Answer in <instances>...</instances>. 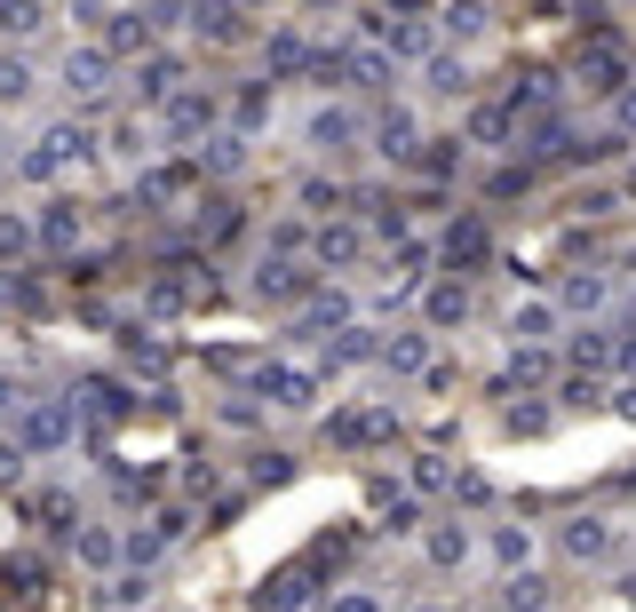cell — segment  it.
<instances>
[{"mask_svg": "<svg viewBox=\"0 0 636 612\" xmlns=\"http://www.w3.org/2000/svg\"><path fill=\"white\" fill-rule=\"evenodd\" d=\"M88 159H96V135H88L80 120H56L41 144L16 159V176H24V183H48V176H64V167H88Z\"/></svg>", "mask_w": 636, "mask_h": 612, "instance_id": "6da1fadb", "label": "cell"}, {"mask_svg": "<svg viewBox=\"0 0 636 612\" xmlns=\"http://www.w3.org/2000/svg\"><path fill=\"white\" fill-rule=\"evenodd\" d=\"M255 398L287 405V414H311L319 405V374L311 366H255Z\"/></svg>", "mask_w": 636, "mask_h": 612, "instance_id": "7a4b0ae2", "label": "cell"}, {"mask_svg": "<svg viewBox=\"0 0 636 612\" xmlns=\"http://www.w3.org/2000/svg\"><path fill=\"white\" fill-rule=\"evenodd\" d=\"M311 597H319V557H311V565H279L271 581L255 589V604H263V612H303Z\"/></svg>", "mask_w": 636, "mask_h": 612, "instance_id": "3957f363", "label": "cell"}, {"mask_svg": "<svg viewBox=\"0 0 636 612\" xmlns=\"http://www.w3.org/2000/svg\"><path fill=\"white\" fill-rule=\"evenodd\" d=\"M191 32L199 41H215V48H231V41H247V24H239V0H191Z\"/></svg>", "mask_w": 636, "mask_h": 612, "instance_id": "277c9868", "label": "cell"}, {"mask_svg": "<svg viewBox=\"0 0 636 612\" xmlns=\"http://www.w3.org/2000/svg\"><path fill=\"white\" fill-rule=\"evenodd\" d=\"M64 437H72V405H32V414L16 422L24 454H48V446H64Z\"/></svg>", "mask_w": 636, "mask_h": 612, "instance_id": "5b68a950", "label": "cell"}, {"mask_svg": "<svg viewBox=\"0 0 636 612\" xmlns=\"http://www.w3.org/2000/svg\"><path fill=\"white\" fill-rule=\"evenodd\" d=\"M64 88H72L80 104H96V96L112 88V56L104 48H72V56H64Z\"/></svg>", "mask_w": 636, "mask_h": 612, "instance_id": "8992f818", "label": "cell"}, {"mask_svg": "<svg viewBox=\"0 0 636 612\" xmlns=\"http://www.w3.org/2000/svg\"><path fill=\"white\" fill-rule=\"evenodd\" d=\"M159 112H167V135H208L215 127V96L208 88H176Z\"/></svg>", "mask_w": 636, "mask_h": 612, "instance_id": "52a82bcc", "label": "cell"}, {"mask_svg": "<svg viewBox=\"0 0 636 612\" xmlns=\"http://www.w3.org/2000/svg\"><path fill=\"white\" fill-rule=\"evenodd\" d=\"M390 430H398V414H390V405H366V414H343V422H326V437H334V446H382Z\"/></svg>", "mask_w": 636, "mask_h": 612, "instance_id": "ba28073f", "label": "cell"}, {"mask_svg": "<svg viewBox=\"0 0 636 612\" xmlns=\"http://www.w3.org/2000/svg\"><path fill=\"white\" fill-rule=\"evenodd\" d=\"M255 294H263V302H303V294H311V270H294V263H271V255H263Z\"/></svg>", "mask_w": 636, "mask_h": 612, "instance_id": "9c48e42d", "label": "cell"}, {"mask_svg": "<svg viewBox=\"0 0 636 612\" xmlns=\"http://www.w3.org/2000/svg\"><path fill=\"white\" fill-rule=\"evenodd\" d=\"M176 88H183V56H152L144 73H136V104H152V112H159Z\"/></svg>", "mask_w": 636, "mask_h": 612, "instance_id": "30bf717a", "label": "cell"}, {"mask_svg": "<svg viewBox=\"0 0 636 612\" xmlns=\"http://www.w3.org/2000/svg\"><path fill=\"white\" fill-rule=\"evenodd\" d=\"M152 32H159V24H152L144 9L112 16V24H104V56H144V48H152Z\"/></svg>", "mask_w": 636, "mask_h": 612, "instance_id": "8fae6325", "label": "cell"}, {"mask_svg": "<svg viewBox=\"0 0 636 612\" xmlns=\"http://www.w3.org/2000/svg\"><path fill=\"white\" fill-rule=\"evenodd\" d=\"M375 144H382V159H414L422 152V120L414 112H382L375 120Z\"/></svg>", "mask_w": 636, "mask_h": 612, "instance_id": "7c38bea8", "label": "cell"}, {"mask_svg": "<svg viewBox=\"0 0 636 612\" xmlns=\"http://www.w3.org/2000/svg\"><path fill=\"white\" fill-rule=\"evenodd\" d=\"M565 557H613V525L605 518H573V525H565Z\"/></svg>", "mask_w": 636, "mask_h": 612, "instance_id": "4fadbf2b", "label": "cell"}, {"mask_svg": "<svg viewBox=\"0 0 636 612\" xmlns=\"http://www.w3.org/2000/svg\"><path fill=\"white\" fill-rule=\"evenodd\" d=\"M375 358L390 374H422L429 366V334H390V343H375Z\"/></svg>", "mask_w": 636, "mask_h": 612, "instance_id": "5bb4252c", "label": "cell"}, {"mask_svg": "<svg viewBox=\"0 0 636 612\" xmlns=\"http://www.w3.org/2000/svg\"><path fill=\"white\" fill-rule=\"evenodd\" d=\"M438 24L454 32V41H478V32L493 24V9L486 0H438Z\"/></svg>", "mask_w": 636, "mask_h": 612, "instance_id": "9a60e30c", "label": "cell"}, {"mask_svg": "<svg viewBox=\"0 0 636 612\" xmlns=\"http://www.w3.org/2000/svg\"><path fill=\"white\" fill-rule=\"evenodd\" d=\"M375 41H382L390 56H429V32H422L414 16H382V24H375Z\"/></svg>", "mask_w": 636, "mask_h": 612, "instance_id": "2e32d148", "label": "cell"}, {"mask_svg": "<svg viewBox=\"0 0 636 612\" xmlns=\"http://www.w3.org/2000/svg\"><path fill=\"white\" fill-rule=\"evenodd\" d=\"M343 80L350 88H390V56L382 48H343Z\"/></svg>", "mask_w": 636, "mask_h": 612, "instance_id": "e0dca14e", "label": "cell"}, {"mask_svg": "<svg viewBox=\"0 0 636 612\" xmlns=\"http://www.w3.org/2000/svg\"><path fill=\"white\" fill-rule=\"evenodd\" d=\"M493 255V240H486V223H454V240H446V263L454 270H478Z\"/></svg>", "mask_w": 636, "mask_h": 612, "instance_id": "ac0fdd59", "label": "cell"}, {"mask_svg": "<svg viewBox=\"0 0 636 612\" xmlns=\"http://www.w3.org/2000/svg\"><path fill=\"white\" fill-rule=\"evenodd\" d=\"M422 311H429V326H461V319H470V287H461V279L429 287V302H422Z\"/></svg>", "mask_w": 636, "mask_h": 612, "instance_id": "d6986e66", "label": "cell"}, {"mask_svg": "<svg viewBox=\"0 0 636 612\" xmlns=\"http://www.w3.org/2000/svg\"><path fill=\"white\" fill-rule=\"evenodd\" d=\"M358 358H375V326H350L343 319V334L326 343V366H358Z\"/></svg>", "mask_w": 636, "mask_h": 612, "instance_id": "ffe728a7", "label": "cell"}, {"mask_svg": "<svg viewBox=\"0 0 636 612\" xmlns=\"http://www.w3.org/2000/svg\"><path fill=\"white\" fill-rule=\"evenodd\" d=\"M581 88H589V96H621V88H628V80H621V56L596 48V56L581 64Z\"/></svg>", "mask_w": 636, "mask_h": 612, "instance_id": "44dd1931", "label": "cell"}, {"mask_svg": "<svg viewBox=\"0 0 636 612\" xmlns=\"http://www.w3.org/2000/svg\"><path fill=\"white\" fill-rule=\"evenodd\" d=\"M41 240H48V247H72V240H80V208H72V199H56V208L41 215Z\"/></svg>", "mask_w": 636, "mask_h": 612, "instance_id": "7402d4cb", "label": "cell"}, {"mask_svg": "<svg viewBox=\"0 0 636 612\" xmlns=\"http://www.w3.org/2000/svg\"><path fill=\"white\" fill-rule=\"evenodd\" d=\"M303 64H311V41H303V32H279V41H271V73H279V80H294Z\"/></svg>", "mask_w": 636, "mask_h": 612, "instance_id": "603a6c76", "label": "cell"}, {"mask_svg": "<svg viewBox=\"0 0 636 612\" xmlns=\"http://www.w3.org/2000/svg\"><path fill=\"white\" fill-rule=\"evenodd\" d=\"M350 135H358V120H350V112H319V120H311V144H319V152H343Z\"/></svg>", "mask_w": 636, "mask_h": 612, "instance_id": "cb8c5ba5", "label": "cell"}, {"mask_svg": "<svg viewBox=\"0 0 636 612\" xmlns=\"http://www.w3.org/2000/svg\"><path fill=\"white\" fill-rule=\"evenodd\" d=\"M358 255H366L358 231H343V223H326V231H319V263H358Z\"/></svg>", "mask_w": 636, "mask_h": 612, "instance_id": "d4e9b609", "label": "cell"}, {"mask_svg": "<svg viewBox=\"0 0 636 612\" xmlns=\"http://www.w3.org/2000/svg\"><path fill=\"white\" fill-rule=\"evenodd\" d=\"M343 319H350L343 294H311V311H303V326H294V334H326V326H343Z\"/></svg>", "mask_w": 636, "mask_h": 612, "instance_id": "484cf974", "label": "cell"}, {"mask_svg": "<svg viewBox=\"0 0 636 612\" xmlns=\"http://www.w3.org/2000/svg\"><path fill=\"white\" fill-rule=\"evenodd\" d=\"M239 231V208L231 199H199V240H231Z\"/></svg>", "mask_w": 636, "mask_h": 612, "instance_id": "4316f807", "label": "cell"}, {"mask_svg": "<svg viewBox=\"0 0 636 612\" xmlns=\"http://www.w3.org/2000/svg\"><path fill=\"white\" fill-rule=\"evenodd\" d=\"M510 120H517L510 104H478V112H470V144H501V135H510Z\"/></svg>", "mask_w": 636, "mask_h": 612, "instance_id": "83f0119b", "label": "cell"}, {"mask_svg": "<svg viewBox=\"0 0 636 612\" xmlns=\"http://www.w3.org/2000/svg\"><path fill=\"white\" fill-rule=\"evenodd\" d=\"M208 167H215V176H231V167H247V135H239V127H223L215 144H208Z\"/></svg>", "mask_w": 636, "mask_h": 612, "instance_id": "f1b7e54d", "label": "cell"}, {"mask_svg": "<svg viewBox=\"0 0 636 612\" xmlns=\"http://www.w3.org/2000/svg\"><path fill=\"white\" fill-rule=\"evenodd\" d=\"M565 311H605V279H596V270L565 279Z\"/></svg>", "mask_w": 636, "mask_h": 612, "instance_id": "f546056e", "label": "cell"}, {"mask_svg": "<svg viewBox=\"0 0 636 612\" xmlns=\"http://www.w3.org/2000/svg\"><path fill=\"white\" fill-rule=\"evenodd\" d=\"M41 24H48L41 0H0V32H41Z\"/></svg>", "mask_w": 636, "mask_h": 612, "instance_id": "4dcf8cb0", "label": "cell"}, {"mask_svg": "<svg viewBox=\"0 0 636 612\" xmlns=\"http://www.w3.org/2000/svg\"><path fill=\"white\" fill-rule=\"evenodd\" d=\"M429 88H438V96H461V88H470V64H461V56H429Z\"/></svg>", "mask_w": 636, "mask_h": 612, "instance_id": "1f68e13d", "label": "cell"}, {"mask_svg": "<svg viewBox=\"0 0 636 612\" xmlns=\"http://www.w3.org/2000/svg\"><path fill=\"white\" fill-rule=\"evenodd\" d=\"M32 96V73H24V56H0V104H24Z\"/></svg>", "mask_w": 636, "mask_h": 612, "instance_id": "d6a6232c", "label": "cell"}, {"mask_svg": "<svg viewBox=\"0 0 636 612\" xmlns=\"http://www.w3.org/2000/svg\"><path fill=\"white\" fill-rule=\"evenodd\" d=\"M542 104H549V73H525L510 88V112H542Z\"/></svg>", "mask_w": 636, "mask_h": 612, "instance_id": "836d02e7", "label": "cell"}, {"mask_svg": "<svg viewBox=\"0 0 636 612\" xmlns=\"http://www.w3.org/2000/svg\"><path fill=\"white\" fill-rule=\"evenodd\" d=\"M144 597H152V572H144V565H136V572H120V581L104 589V604H144Z\"/></svg>", "mask_w": 636, "mask_h": 612, "instance_id": "e575fe53", "label": "cell"}, {"mask_svg": "<svg viewBox=\"0 0 636 612\" xmlns=\"http://www.w3.org/2000/svg\"><path fill=\"white\" fill-rule=\"evenodd\" d=\"M461 557H470V533H429V565H461Z\"/></svg>", "mask_w": 636, "mask_h": 612, "instance_id": "d590c367", "label": "cell"}, {"mask_svg": "<svg viewBox=\"0 0 636 612\" xmlns=\"http://www.w3.org/2000/svg\"><path fill=\"white\" fill-rule=\"evenodd\" d=\"M88 405H96V414H127L136 398H127L120 382H104V374H96V382H88Z\"/></svg>", "mask_w": 636, "mask_h": 612, "instance_id": "8d00e7d4", "label": "cell"}, {"mask_svg": "<svg viewBox=\"0 0 636 612\" xmlns=\"http://www.w3.org/2000/svg\"><path fill=\"white\" fill-rule=\"evenodd\" d=\"M493 557H501V565H525V557H533V533L501 525V533H493Z\"/></svg>", "mask_w": 636, "mask_h": 612, "instance_id": "74e56055", "label": "cell"}, {"mask_svg": "<svg viewBox=\"0 0 636 612\" xmlns=\"http://www.w3.org/2000/svg\"><path fill=\"white\" fill-rule=\"evenodd\" d=\"M144 302L167 319V311H183V302H191V287H183V279H152V294H144Z\"/></svg>", "mask_w": 636, "mask_h": 612, "instance_id": "f35d334b", "label": "cell"}, {"mask_svg": "<svg viewBox=\"0 0 636 612\" xmlns=\"http://www.w3.org/2000/svg\"><path fill=\"white\" fill-rule=\"evenodd\" d=\"M549 597V581H533V572H510V612H533Z\"/></svg>", "mask_w": 636, "mask_h": 612, "instance_id": "ab89813d", "label": "cell"}, {"mask_svg": "<svg viewBox=\"0 0 636 612\" xmlns=\"http://www.w3.org/2000/svg\"><path fill=\"white\" fill-rule=\"evenodd\" d=\"M414 486H422V493H446V486H454V469H446L438 454H422V461H414Z\"/></svg>", "mask_w": 636, "mask_h": 612, "instance_id": "60d3db41", "label": "cell"}, {"mask_svg": "<svg viewBox=\"0 0 636 612\" xmlns=\"http://www.w3.org/2000/svg\"><path fill=\"white\" fill-rule=\"evenodd\" d=\"M573 358H581V366H613V334H605V326H596V334H581V343H573Z\"/></svg>", "mask_w": 636, "mask_h": 612, "instance_id": "b9f144b4", "label": "cell"}, {"mask_svg": "<svg viewBox=\"0 0 636 612\" xmlns=\"http://www.w3.org/2000/svg\"><path fill=\"white\" fill-rule=\"evenodd\" d=\"M510 334H517V343H542V334H549V311H542V302H533V311H517Z\"/></svg>", "mask_w": 636, "mask_h": 612, "instance_id": "7bdbcfd3", "label": "cell"}, {"mask_svg": "<svg viewBox=\"0 0 636 612\" xmlns=\"http://www.w3.org/2000/svg\"><path fill=\"white\" fill-rule=\"evenodd\" d=\"M80 557H88V565H112L120 541H112V533H80Z\"/></svg>", "mask_w": 636, "mask_h": 612, "instance_id": "ee69618b", "label": "cell"}, {"mask_svg": "<svg viewBox=\"0 0 636 612\" xmlns=\"http://www.w3.org/2000/svg\"><path fill=\"white\" fill-rule=\"evenodd\" d=\"M32 247V223H16V215H0V255H24Z\"/></svg>", "mask_w": 636, "mask_h": 612, "instance_id": "f6af8a7d", "label": "cell"}, {"mask_svg": "<svg viewBox=\"0 0 636 612\" xmlns=\"http://www.w3.org/2000/svg\"><path fill=\"white\" fill-rule=\"evenodd\" d=\"M263 112H271V88H247V96H239V135H247Z\"/></svg>", "mask_w": 636, "mask_h": 612, "instance_id": "bcb514c9", "label": "cell"}, {"mask_svg": "<svg viewBox=\"0 0 636 612\" xmlns=\"http://www.w3.org/2000/svg\"><path fill=\"white\" fill-rule=\"evenodd\" d=\"M422 167H429V176H454V167H461V152L454 144H429V152H414Z\"/></svg>", "mask_w": 636, "mask_h": 612, "instance_id": "7dc6e473", "label": "cell"}, {"mask_svg": "<svg viewBox=\"0 0 636 612\" xmlns=\"http://www.w3.org/2000/svg\"><path fill=\"white\" fill-rule=\"evenodd\" d=\"M533 183V167H501V176H493V199H517Z\"/></svg>", "mask_w": 636, "mask_h": 612, "instance_id": "c3c4849f", "label": "cell"}, {"mask_svg": "<svg viewBox=\"0 0 636 612\" xmlns=\"http://www.w3.org/2000/svg\"><path fill=\"white\" fill-rule=\"evenodd\" d=\"M613 120H621V135H636V88H621V96H613Z\"/></svg>", "mask_w": 636, "mask_h": 612, "instance_id": "681fc988", "label": "cell"}, {"mask_svg": "<svg viewBox=\"0 0 636 612\" xmlns=\"http://www.w3.org/2000/svg\"><path fill=\"white\" fill-rule=\"evenodd\" d=\"M9 478H24V446H0V486Z\"/></svg>", "mask_w": 636, "mask_h": 612, "instance_id": "f907efd6", "label": "cell"}, {"mask_svg": "<svg viewBox=\"0 0 636 612\" xmlns=\"http://www.w3.org/2000/svg\"><path fill=\"white\" fill-rule=\"evenodd\" d=\"M334 612H382L375 597H334Z\"/></svg>", "mask_w": 636, "mask_h": 612, "instance_id": "816d5d0a", "label": "cell"}, {"mask_svg": "<svg viewBox=\"0 0 636 612\" xmlns=\"http://www.w3.org/2000/svg\"><path fill=\"white\" fill-rule=\"evenodd\" d=\"M621 414H628V422H636V382H628V390H621Z\"/></svg>", "mask_w": 636, "mask_h": 612, "instance_id": "f5cc1de1", "label": "cell"}, {"mask_svg": "<svg viewBox=\"0 0 636 612\" xmlns=\"http://www.w3.org/2000/svg\"><path fill=\"white\" fill-rule=\"evenodd\" d=\"M398 9H429V0H398Z\"/></svg>", "mask_w": 636, "mask_h": 612, "instance_id": "db71d44e", "label": "cell"}, {"mask_svg": "<svg viewBox=\"0 0 636 612\" xmlns=\"http://www.w3.org/2000/svg\"><path fill=\"white\" fill-rule=\"evenodd\" d=\"M311 9H334V0H311Z\"/></svg>", "mask_w": 636, "mask_h": 612, "instance_id": "11a10c76", "label": "cell"}, {"mask_svg": "<svg viewBox=\"0 0 636 612\" xmlns=\"http://www.w3.org/2000/svg\"><path fill=\"white\" fill-rule=\"evenodd\" d=\"M533 612H542V604H533Z\"/></svg>", "mask_w": 636, "mask_h": 612, "instance_id": "9f6ffc18", "label": "cell"}]
</instances>
